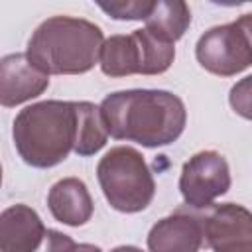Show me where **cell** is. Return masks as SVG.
<instances>
[{
    "label": "cell",
    "instance_id": "cell-16",
    "mask_svg": "<svg viewBox=\"0 0 252 252\" xmlns=\"http://www.w3.org/2000/svg\"><path fill=\"white\" fill-rule=\"evenodd\" d=\"M35 252H102L100 246L89 244V242H75L69 234L45 228L43 240Z\"/></svg>",
    "mask_w": 252,
    "mask_h": 252
},
{
    "label": "cell",
    "instance_id": "cell-3",
    "mask_svg": "<svg viewBox=\"0 0 252 252\" xmlns=\"http://www.w3.org/2000/svg\"><path fill=\"white\" fill-rule=\"evenodd\" d=\"M12 138L16 152L32 167L47 169L65 161L77 138L75 100H41L22 108Z\"/></svg>",
    "mask_w": 252,
    "mask_h": 252
},
{
    "label": "cell",
    "instance_id": "cell-1",
    "mask_svg": "<svg viewBox=\"0 0 252 252\" xmlns=\"http://www.w3.org/2000/svg\"><path fill=\"white\" fill-rule=\"evenodd\" d=\"M108 136L136 142L144 148L173 144L185 130L187 110L183 100L161 89L116 91L98 106Z\"/></svg>",
    "mask_w": 252,
    "mask_h": 252
},
{
    "label": "cell",
    "instance_id": "cell-10",
    "mask_svg": "<svg viewBox=\"0 0 252 252\" xmlns=\"http://www.w3.org/2000/svg\"><path fill=\"white\" fill-rule=\"evenodd\" d=\"M49 75L41 73L26 53H10L0 59V106L14 108L45 93Z\"/></svg>",
    "mask_w": 252,
    "mask_h": 252
},
{
    "label": "cell",
    "instance_id": "cell-4",
    "mask_svg": "<svg viewBox=\"0 0 252 252\" xmlns=\"http://www.w3.org/2000/svg\"><path fill=\"white\" fill-rule=\"evenodd\" d=\"M96 179L108 205L120 213H140L156 195L154 175L132 146L110 148L96 165Z\"/></svg>",
    "mask_w": 252,
    "mask_h": 252
},
{
    "label": "cell",
    "instance_id": "cell-18",
    "mask_svg": "<svg viewBox=\"0 0 252 252\" xmlns=\"http://www.w3.org/2000/svg\"><path fill=\"white\" fill-rule=\"evenodd\" d=\"M215 252H252V242H238V244H230L224 248H219Z\"/></svg>",
    "mask_w": 252,
    "mask_h": 252
},
{
    "label": "cell",
    "instance_id": "cell-17",
    "mask_svg": "<svg viewBox=\"0 0 252 252\" xmlns=\"http://www.w3.org/2000/svg\"><path fill=\"white\" fill-rule=\"evenodd\" d=\"M250 77H244L240 85H234L230 91V104L234 112L242 114L244 118H250V94H248Z\"/></svg>",
    "mask_w": 252,
    "mask_h": 252
},
{
    "label": "cell",
    "instance_id": "cell-14",
    "mask_svg": "<svg viewBox=\"0 0 252 252\" xmlns=\"http://www.w3.org/2000/svg\"><path fill=\"white\" fill-rule=\"evenodd\" d=\"M77 108V138L73 152L81 158L94 156L108 140V132L100 118L98 106L89 100H75Z\"/></svg>",
    "mask_w": 252,
    "mask_h": 252
},
{
    "label": "cell",
    "instance_id": "cell-2",
    "mask_svg": "<svg viewBox=\"0 0 252 252\" xmlns=\"http://www.w3.org/2000/svg\"><path fill=\"white\" fill-rule=\"evenodd\" d=\"M102 30L73 16L43 20L28 41L26 57L45 75H83L98 63Z\"/></svg>",
    "mask_w": 252,
    "mask_h": 252
},
{
    "label": "cell",
    "instance_id": "cell-12",
    "mask_svg": "<svg viewBox=\"0 0 252 252\" xmlns=\"http://www.w3.org/2000/svg\"><path fill=\"white\" fill-rule=\"evenodd\" d=\"M47 207L51 217L67 226L87 224L94 211L93 197L79 177H63L55 181L47 193Z\"/></svg>",
    "mask_w": 252,
    "mask_h": 252
},
{
    "label": "cell",
    "instance_id": "cell-9",
    "mask_svg": "<svg viewBox=\"0 0 252 252\" xmlns=\"http://www.w3.org/2000/svg\"><path fill=\"white\" fill-rule=\"evenodd\" d=\"M203 246V228L199 211L181 207L158 220L148 232L150 252H199Z\"/></svg>",
    "mask_w": 252,
    "mask_h": 252
},
{
    "label": "cell",
    "instance_id": "cell-8",
    "mask_svg": "<svg viewBox=\"0 0 252 252\" xmlns=\"http://www.w3.org/2000/svg\"><path fill=\"white\" fill-rule=\"evenodd\" d=\"M199 220L203 228V244L219 250L238 242H252V215L236 203L211 205L201 209Z\"/></svg>",
    "mask_w": 252,
    "mask_h": 252
},
{
    "label": "cell",
    "instance_id": "cell-7",
    "mask_svg": "<svg viewBox=\"0 0 252 252\" xmlns=\"http://www.w3.org/2000/svg\"><path fill=\"white\" fill-rule=\"evenodd\" d=\"M230 189V169L222 154L203 150L191 156L179 175V191L185 207L201 211L207 209Z\"/></svg>",
    "mask_w": 252,
    "mask_h": 252
},
{
    "label": "cell",
    "instance_id": "cell-15",
    "mask_svg": "<svg viewBox=\"0 0 252 252\" xmlns=\"http://www.w3.org/2000/svg\"><path fill=\"white\" fill-rule=\"evenodd\" d=\"M96 6L114 20H146L154 0H110L96 2Z\"/></svg>",
    "mask_w": 252,
    "mask_h": 252
},
{
    "label": "cell",
    "instance_id": "cell-6",
    "mask_svg": "<svg viewBox=\"0 0 252 252\" xmlns=\"http://www.w3.org/2000/svg\"><path fill=\"white\" fill-rule=\"evenodd\" d=\"M199 65L219 77H234L252 63V16L242 14L238 20L207 30L197 45Z\"/></svg>",
    "mask_w": 252,
    "mask_h": 252
},
{
    "label": "cell",
    "instance_id": "cell-13",
    "mask_svg": "<svg viewBox=\"0 0 252 252\" xmlns=\"http://www.w3.org/2000/svg\"><path fill=\"white\" fill-rule=\"evenodd\" d=\"M144 22L148 32L169 43H175L183 37L191 24V10L181 0H158Z\"/></svg>",
    "mask_w": 252,
    "mask_h": 252
},
{
    "label": "cell",
    "instance_id": "cell-20",
    "mask_svg": "<svg viewBox=\"0 0 252 252\" xmlns=\"http://www.w3.org/2000/svg\"><path fill=\"white\" fill-rule=\"evenodd\" d=\"M0 185H2V165H0Z\"/></svg>",
    "mask_w": 252,
    "mask_h": 252
},
{
    "label": "cell",
    "instance_id": "cell-11",
    "mask_svg": "<svg viewBox=\"0 0 252 252\" xmlns=\"http://www.w3.org/2000/svg\"><path fill=\"white\" fill-rule=\"evenodd\" d=\"M43 234V220L32 207L18 203L0 213V252H35Z\"/></svg>",
    "mask_w": 252,
    "mask_h": 252
},
{
    "label": "cell",
    "instance_id": "cell-5",
    "mask_svg": "<svg viewBox=\"0 0 252 252\" xmlns=\"http://www.w3.org/2000/svg\"><path fill=\"white\" fill-rule=\"evenodd\" d=\"M175 59V43H169L146 28L128 35H110L104 39L98 55L100 71L106 77L161 75Z\"/></svg>",
    "mask_w": 252,
    "mask_h": 252
},
{
    "label": "cell",
    "instance_id": "cell-19",
    "mask_svg": "<svg viewBox=\"0 0 252 252\" xmlns=\"http://www.w3.org/2000/svg\"><path fill=\"white\" fill-rule=\"evenodd\" d=\"M110 252H144V250L138 248V246H132V244H124V246H116V248H112Z\"/></svg>",
    "mask_w": 252,
    "mask_h": 252
}]
</instances>
